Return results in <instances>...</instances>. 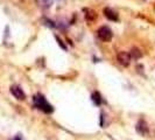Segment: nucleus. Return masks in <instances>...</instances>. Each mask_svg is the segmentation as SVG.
Masks as SVG:
<instances>
[{"instance_id": "1a4fd4ad", "label": "nucleus", "mask_w": 155, "mask_h": 140, "mask_svg": "<svg viewBox=\"0 0 155 140\" xmlns=\"http://www.w3.org/2000/svg\"><path fill=\"white\" fill-rule=\"evenodd\" d=\"M131 57H133V58H135V60H139L140 57L142 56V54H141V52H140L139 49H137V48H133L132 52H131Z\"/></svg>"}, {"instance_id": "7ed1b4c3", "label": "nucleus", "mask_w": 155, "mask_h": 140, "mask_svg": "<svg viewBox=\"0 0 155 140\" xmlns=\"http://www.w3.org/2000/svg\"><path fill=\"white\" fill-rule=\"evenodd\" d=\"M117 60H118V62L120 63L121 65L128 67L130 63H131L132 57H131V55L128 54V53H126V52H120V53H118V55H117Z\"/></svg>"}, {"instance_id": "0eeeda50", "label": "nucleus", "mask_w": 155, "mask_h": 140, "mask_svg": "<svg viewBox=\"0 0 155 140\" xmlns=\"http://www.w3.org/2000/svg\"><path fill=\"white\" fill-rule=\"evenodd\" d=\"M53 1L54 0H36V4L39 5V7L47 9V8H49L53 5Z\"/></svg>"}, {"instance_id": "f257e3e1", "label": "nucleus", "mask_w": 155, "mask_h": 140, "mask_svg": "<svg viewBox=\"0 0 155 140\" xmlns=\"http://www.w3.org/2000/svg\"><path fill=\"white\" fill-rule=\"evenodd\" d=\"M33 103H34V105H35L36 109L41 110V111H43V112H46V113H51V112L54 111L53 106L46 101V98H45L42 95H36V96H34V97H33Z\"/></svg>"}, {"instance_id": "6e6552de", "label": "nucleus", "mask_w": 155, "mask_h": 140, "mask_svg": "<svg viewBox=\"0 0 155 140\" xmlns=\"http://www.w3.org/2000/svg\"><path fill=\"white\" fill-rule=\"evenodd\" d=\"M91 98H92V101L93 103L96 104V105H101V102H103V99H101V93L98 92V91H94V92L92 93V96H91Z\"/></svg>"}, {"instance_id": "423d86ee", "label": "nucleus", "mask_w": 155, "mask_h": 140, "mask_svg": "<svg viewBox=\"0 0 155 140\" xmlns=\"http://www.w3.org/2000/svg\"><path fill=\"white\" fill-rule=\"evenodd\" d=\"M104 15H105L106 19H109V20H111V21H117V20H118L117 14L109 7L104 8Z\"/></svg>"}, {"instance_id": "f03ea898", "label": "nucleus", "mask_w": 155, "mask_h": 140, "mask_svg": "<svg viewBox=\"0 0 155 140\" xmlns=\"http://www.w3.org/2000/svg\"><path fill=\"white\" fill-rule=\"evenodd\" d=\"M97 34H98V38L101 41H104V42L111 41L112 36H113V33L111 31V28L107 27V26H101V28L98 29V32H97Z\"/></svg>"}, {"instance_id": "4468645a", "label": "nucleus", "mask_w": 155, "mask_h": 140, "mask_svg": "<svg viewBox=\"0 0 155 140\" xmlns=\"http://www.w3.org/2000/svg\"><path fill=\"white\" fill-rule=\"evenodd\" d=\"M58 1H61V0H58Z\"/></svg>"}, {"instance_id": "f8f14e48", "label": "nucleus", "mask_w": 155, "mask_h": 140, "mask_svg": "<svg viewBox=\"0 0 155 140\" xmlns=\"http://www.w3.org/2000/svg\"><path fill=\"white\" fill-rule=\"evenodd\" d=\"M55 39H56V41H57V43H58V46L61 47V48H63L64 50H67V47H65V45L63 43V41H62V40L60 39L58 36H55Z\"/></svg>"}, {"instance_id": "9b49d317", "label": "nucleus", "mask_w": 155, "mask_h": 140, "mask_svg": "<svg viewBox=\"0 0 155 140\" xmlns=\"http://www.w3.org/2000/svg\"><path fill=\"white\" fill-rule=\"evenodd\" d=\"M43 22H45L46 26L50 27V28H55V27H56V25H55L54 21H51V20H49V19H43Z\"/></svg>"}, {"instance_id": "20e7f679", "label": "nucleus", "mask_w": 155, "mask_h": 140, "mask_svg": "<svg viewBox=\"0 0 155 140\" xmlns=\"http://www.w3.org/2000/svg\"><path fill=\"white\" fill-rule=\"evenodd\" d=\"M11 93L19 101L26 99V93L23 92V90L19 85H12L11 86Z\"/></svg>"}, {"instance_id": "9d476101", "label": "nucleus", "mask_w": 155, "mask_h": 140, "mask_svg": "<svg viewBox=\"0 0 155 140\" xmlns=\"http://www.w3.org/2000/svg\"><path fill=\"white\" fill-rule=\"evenodd\" d=\"M85 18H86V20H87V21H89V20H90V21H93V20L96 19V14H94V12H93V11H89V12H87V14L85 15Z\"/></svg>"}, {"instance_id": "ddd939ff", "label": "nucleus", "mask_w": 155, "mask_h": 140, "mask_svg": "<svg viewBox=\"0 0 155 140\" xmlns=\"http://www.w3.org/2000/svg\"><path fill=\"white\" fill-rule=\"evenodd\" d=\"M12 140H22V139H21V137H20V135H16L15 138H13Z\"/></svg>"}, {"instance_id": "39448f33", "label": "nucleus", "mask_w": 155, "mask_h": 140, "mask_svg": "<svg viewBox=\"0 0 155 140\" xmlns=\"http://www.w3.org/2000/svg\"><path fill=\"white\" fill-rule=\"evenodd\" d=\"M137 131H138L141 135H145L146 133H148V126L145 120H142V119L139 120V123L137 124Z\"/></svg>"}]
</instances>
